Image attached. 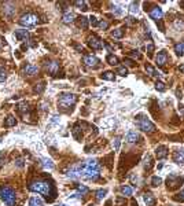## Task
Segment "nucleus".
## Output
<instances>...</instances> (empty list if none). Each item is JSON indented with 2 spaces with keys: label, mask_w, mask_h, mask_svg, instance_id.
Segmentation results:
<instances>
[{
  "label": "nucleus",
  "mask_w": 184,
  "mask_h": 206,
  "mask_svg": "<svg viewBox=\"0 0 184 206\" xmlns=\"http://www.w3.org/2000/svg\"><path fill=\"white\" fill-rule=\"evenodd\" d=\"M100 173H99V164L96 160H88L85 162L84 168H81V179L91 181L99 180Z\"/></svg>",
  "instance_id": "1"
},
{
  "label": "nucleus",
  "mask_w": 184,
  "mask_h": 206,
  "mask_svg": "<svg viewBox=\"0 0 184 206\" xmlns=\"http://www.w3.org/2000/svg\"><path fill=\"white\" fill-rule=\"evenodd\" d=\"M29 190L33 191V192H38L41 195H51V194H55L54 188H52L51 184H48L47 181H34V183L29 184Z\"/></svg>",
  "instance_id": "2"
},
{
  "label": "nucleus",
  "mask_w": 184,
  "mask_h": 206,
  "mask_svg": "<svg viewBox=\"0 0 184 206\" xmlns=\"http://www.w3.org/2000/svg\"><path fill=\"white\" fill-rule=\"evenodd\" d=\"M0 198L4 201L7 206H15L17 199H15V192L13 188L7 187V185H2L0 187Z\"/></svg>",
  "instance_id": "3"
},
{
  "label": "nucleus",
  "mask_w": 184,
  "mask_h": 206,
  "mask_svg": "<svg viewBox=\"0 0 184 206\" xmlns=\"http://www.w3.org/2000/svg\"><path fill=\"white\" fill-rule=\"evenodd\" d=\"M77 102V96L74 93H70V92H63L61 93L59 96V101H58V105L61 106L62 109H69L72 106L76 105Z\"/></svg>",
  "instance_id": "4"
},
{
  "label": "nucleus",
  "mask_w": 184,
  "mask_h": 206,
  "mask_svg": "<svg viewBox=\"0 0 184 206\" xmlns=\"http://www.w3.org/2000/svg\"><path fill=\"white\" fill-rule=\"evenodd\" d=\"M136 124H138L139 129H142L143 132H147V133H153V132H155V125H154L150 120H147L146 117H143V116L139 117Z\"/></svg>",
  "instance_id": "5"
},
{
  "label": "nucleus",
  "mask_w": 184,
  "mask_h": 206,
  "mask_svg": "<svg viewBox=\"0 0 184 206\" xmlns=\"http://www.w3.org/2000/svg\"><path fill=\"white\" fill-rule=\"evenodd\" d=\"M38 22V17L34 15V14H25V15L21 17L19 23L22 26H26V28H32V26L37 25Z\"/></svg>",
  "instance_id": "6"
},
{
  "label": "nucleus",
  "mask_w": 184,
  "mask_h": 206,
  "mask_svg": "<svg viewBox=\"0 0 184 206\" xmlns=\"http://www.w3.org/2000/svg\"><path fill=\"white\" fill-rule=\"evenodd\" d=\"M88 46H90L92 50H102L103 48V41L100 39H98L96 36H91L90 39H88Z\"/></svg>",
  "instance_id": "7"
},
{
  "label": "nucleus",
  "mask_w": 184,
  "mask_h": 206,
  "mask_svg": "<svg viewBox=\"0 0 184 206\" xmlns=\"http://www.w3.org/2000/svg\"><path fill=\"white\" fill-rule=\"evenodd\" d=\"M82 63H84L85 66L95 67V66H98V63H99V59H98L95 55H85V57L82 58Z\"/></svg>",
  "instance_id": "8"
},
{
  "label": "nucleus",
  "mask_w": 184,
  "mask_h": 206,
  "mask_svg": "<svg viewBox=\"0 0 184 206\" xmlns=\"http://www.w3.org/2000/svg\"><path fill=\"white\" fill-rule=\"evenodd\" d=\"M183 179L182 177H179L177 175H174V173H172V175H169V177H168V180H166V183H168V187H170V188H174L177 184L182 181Z\"/></svg>",
  "instance_id": "9"
},
{
  "label": "nucleus",
  "mask_w": 184,
  "mask_h": 206,
  "mask_svg": "<svg viewBox=\"0 0 184 206\" xmlns=\"http://www.w3.org/2000/svg\"><path fill=\"white\" fill-rule=\"evenodd\" d=\"M46 67H47V70H48V73H50L51 76H55L56 73L59 72V63H58V62H55V61L47 62V63H46Z\"/></svg>",
  "instance_id": "10"
},
{
  "label": "nucleus",
  "mask_w": 184,
  "mask_h": 206,
  "mask_svg": "<svg viewBox=\"0 0 184 206\" xmlns=\"http://www.w3.org/2000/svg\"><path fill=\"white\" fill-rule=\"evenodd\" d=\"M155 154L158 157V160H164V158L168 157V149L165 146H158L155 149Z\"/></svg>",
  "instance_id": "11"
},
{
  "label": "nucleus",
  "mask_w": 184,
  "mask_h": 206,
  "mask_svg": "<svg viewBox=\"0 0 184 206\" xmlns=\"http://www.w3.org/2000/svg\"><path fill=\"white\" fill-rule=\"evenodd\" d=\"M37 72H38V67L34 66V65H26L23 67V74L26 76H34Z\"/></svg>",
  "instance_id": "12"
},
{
  "label": "nucleus",
  "mask_w": 184,
  "mask_h": 206,
  "mask_svg": "<svg viewBox=\"0 0 184 206\" xmlns=\"http://www.w3.org/2000/svg\"><path fill=\"white\" fill-rule=\"evenodd\" d=\"M28 37H29V32L26 29H18V30H15V39L18 41H23L28 39Z\"/></svg>",
  "instance_id": "13"
},
{
  "label": "nucleus",
  "mask_w": 184,
  "mask_h": 206,
  "mask_svg": "<svg viewBox=\"0 0 184 206\" xmlns=\"http://www.w3.org/2000/svg\"><path fill=\"white\" fill-rule=\"evenodd\" d=\"M166 61H168V55H166L165 51H161L158 52V55L155 57V62L158 63V66H164L166 63Z\"/></svg>",
  "instance_id": "14"
},
{
  "label": "nucleus",
  "mask_w": 184,
  "mask_h": 206,
  "mask_svg": "<svg viewBox=\"0 0 184 206\" xmlns=\"http://www.w3.org/2000/svg\"><path fill=\"white\" fill-rule=\"evenodd\" d=\"M162 15H164V13H162V10L159 7H154L153 10L150 11V17L155 21H159L162 18Z\"/></svg>",
  "instance_id": "15"
},
{
  "label": "nucleus",
  "mask_w": 184,
  "mask_h": 206,
  "mask_svg": "<svg viewBox=\"0 0 184 206\" xmlns=\"http://www.w3.org/2000/svg\"><path fill=\"white\" fill-rule=\"evenodd\" d=\"M139 139H140V136H139V133H138V132H135V131L128 132L126 136H125V140L128 143H135V142H138Z\"/></svg>",
  "instance_id": "16"
},
{
  "label": "nucleus",
  "mask_w": 184,
  "mask_h": 206,
  "mask_svg": "<svg viewBox=\"0 0 184 206\" xmlns=\"http://www.w3.org/2000/svg\"><path fill=\"white\" fill-rule=\"evenodd\" d=\"M173 160L176 164H184V149H180L174 153Z\"/></svg>",
  "instance_id": "17"
},
{
  "label": "nucleus",
  "mask_w": 184,
  "mask_h": 206,
  "mask_svg": "<svg viewBox=\"0 0 184 206\" xmlns=\"http://www.w3.org/2000/svg\"><path fill=\"white\" fill-rule=\"evenodd\" d=\"M143 199H144V204L147 206H155V198L151 192H146L143 195Z\"/></svg>",
  "instance_id": "18"
},
{
  "label": "nucleus",
  "mask_w": 184,
  "mask_h": 206,
  "mask_svg": "<svg viewBox=\"0 0 184 206\" xmlns=\"http://www.w3.org/2000/svg\"><path fill=\"white\" fill-rule=\"evenodd\" d=\"M74 18H76V15H74V13H70V11H67V13L63 14V17H62V21H63L65 23H72Z\"/></svg>",
  "instance_id": "19"
},
{
  "label": "nucleus",
  "mask_w": 184,
  "mask_h": 206,
  "mask_svg": "<svg viewBox=\"0 0 184 206\" xmlns=\"http://www.w3.org/2000/svg\"><path fill=\"white\" fill-rule=\"evenodd\" d=\"M174 52H176V55H179V57H183L184 55V43H177L176 46H174Z\"/></svg>",
  "instance_id": "20"
},
{
  "label": "nucleus",
  "mask_w": 184,
  "mask_h": 206,
  "mask_svg": "<svg viewBox=\"0 0 184 206\" xmlns=\"http://www.w3.org/2000/svg\"><path fill=\"white\" fill-rule=\"evenodd\" d=\"M111 37H114V39H122V37H124V30L121 28L114 29V30L111 32Z\"/></svg>",
  "instance_id": "21"
},
{
  "label": "nucleus",
  "mask_w": 184,
  "mask_h": 206,
  "mask_svg": "<svg viewBox=\"0 0 184 206\" xmlns=\"http://www.w3.org/2000/svg\"><path fill=\"white\" fill-rule=\"evenodd\" d=\"M29 206H43V201L37 196H33L29 199Z\"/></svg>",
  "instance_id": "22"
},
{
  "label": "nucleus",
  "mask_w": 184,
  "mask_h": 206,
  "mask_svg": "<svg viewBox=\"0 0 184 206\" xmlns=\"http://www.w3.org/2000/svg\"><path fill=\"white\" fill-rule=\"evenodd\" d=\"M15 124H17V120H15V117H13V116H8L7 118H6V121H4V125L7 126V128L14 126Z\"/></svg>",
  "instance_id": "23"
},
{
  "label": "nucleus",
  "mask_w": 184,
  "mask_h": 206,
  "mask_svg": "<svg viewBox=\"0 0 184 206\" xmlns=\"http://www.w3.org/2000/svg\"><path fill=\"white\" fill-rule=\"evenodd\" d=\"M144 67H146V72L148 73V74H151V76H159V74H161V73L157 72V70L148 63H146V66H144Z\"/></svg>",
  "instance_id": "24"
},
{
  "label": "nucleus",
  "mask_w": 184,
  "mask_h": 206,
  "mask_svg": "<svg viewBox=\"0 0 184 206\" xmlns=\"http://www.w3.org/2000/svg\"><path fill=\"white\" fill-rule=\"evenodd\" d=\"M121 192H122L125 196H130L132 192H133V190H132V187H129V185H122V187H121Z\"/></svg>",
  "instance_id": "25"
},
{
  "label": "nucleus",
  "mask_w": 184,
  "mask_h": 206,
  "mask_svg": "<svg viewBox=\"0 0 184 206\" xmlns=\"http://www.w3.org/2000/svg\"><path fill=\"white\" fill-rule=\"evenodd\" d=\"M102 78L103 80H107V81H113L115 77H114V73L113 72H105L102 74Z\"/></svg>",
  "instance_id": "26"
},
{
  "label": "nucleus",
  "mask_w": 184,
  "mask_h": 206,
  "mask_svg": "<svg viewBox=\"0 0 184 206\" xmlns=\"http://www.w3.org/2000/svg\"><path fill=\"white\" fill-rule=\"evenodd\" d=\"M43 166L46 168V169H50V170L54 169V164H52V161L47 160V158H44V160H43Z\"/></svg>",
  "instance_id": "27"
},
{
  "label": "nucleus",
  "mask_w": 184,
  "mask_h": 206,
  "mask_svg": "<svg viewBox=\"0 0 184 206\" xmlns=\"http://www.w3.org/2000/svg\"><path fill=\"white\" fill-rule=\"evenodd\" d=\"M151 166H153V160H151L150 155H147V157L144 158V169L150 170V169H151Z\"/></svg>",
  "instance_id": "28"
},
{
  "label": "nucleus",
  "mask_w": 184,
  "mask_h": 206,
  "mask_svg": "<svg viewBox=\"0 0 184 206\" xmlns=\"http://www.w3.org/2000/svg\"><path fill=\"white\" fill-rule=\"evenodd\" d=\"M106 59H107V62L110 65H113V66L118 65V58L115 57V55H107V58H106Z\"/></svg>",
  "instance_id": "29"
},
{
  "label": "nucleus",
  "mask_w": 184,
  "mask_h": 206,
  "mask_svg": "<svg viewBox=\"0 0 184 206\" xmlns=\"http://www.w3.org/2000/svg\"><path fill=\"white\" fill-rule=\"evenodd\" d=\"M77 190H78V192H80V195H85V194L88 192V187L87 185H84V184H78L77 185Z\"/></svg>",
  "instance_id": "30"
},
{
  "label": "nucleus",
  "mask_w": 184,
  "mask_h": 206,
  "mask_svg": "<svg viewBox=\"0 0 184 206\" xmlns=\"http://www.w3.org/2000/svg\"><path fill=\"white\" fill-rule=\"evenodd\" d=\"M78 26L81 29H87L88 28V19L85 18V17H81L80 21H78Z\"/></svg>",
  "instance_id": "31"
},
{
  "label": "nucleus",
  "mask_w": 184,
  "mask_h": 206,
  "mask_svg": "<svg viewBox=\"0 0 184 206\" xmlns=\"http://www.w3.org/2000/svg\"><path fill=\"white\" fill-rule=\"evenodd\" d=\"M129 11H130V14H138V11H139V3H135V2L130 3Z\"/></svg>",
  "instance_id": "32"
},
{
  "label": "nucleus",
  "mask_w": 184,
  "mask_h": 206,
  "mask_svg": "<svg viewBox=\"0 0 184 206\" xmlns=\"http://www.w3.org/2000/svg\"><path fill=\"white\" fill-rule=\"evenodd\" d=\"M106 194H107V190H99V191H96V199H98V201H102V199L106 196Z\"/></svg>",
  "instance_id": "33"
},
{
  "label": "nucleus",
  "mask_w": 184,
  "mask_h": 206,
  "mask_svg": "<svg viewBox=\"0 0 184 206\" xmlns=\"http://www.w3.org/2000/svg\"><path fill=\"white\" fill-rule=\"evenodd\" d=\"M18 111H19V113H22V114H23V113H29V106L26 105L25 102L21 103L19 107H18Z\"/></svg>",
  "instance_id": "34"
},
{
  "label": "nucleus",
  "mask_w": 184,
  "mask_h": 206,
  "mask_svg": "<svg viewBox=\"0 0 184 206\" xmlns=\"http://www.w3.org/2000/svg\"><path fill=\"white\" fill-rule=\"evenodd\" d=\"M117 74L122 76V77H126V76H128V69H126L125 66H121V67H118V70H117Z\"/></svg>",
  "instance_id": "35"
},
{
  "label": "nucleus",
  "mask_w": 184,
  "mask_h": 206,
  "mask_svg": "<svg viewBox=\"0 0 184 206\" xmlns=\"http://www.w3.org/2000/svg\"><path fill=\"white\" fill-rule=\"evenodd\" d=\"M161 183H162V179L158 177V176H154V177L151 179V185H154V187H158Z\"/></svg>",
  "instance_id": "36"
},
{
  "label": "nucleus",
  "mask_w": 184,
  "mask_h": 206,
  "mask_svg": "<svg viewBox=\"0 0 184 206\" xmlns=\"http://www.w3.org/2000/svg\"><path fill=\"white\" fill-rule=\"evenodd\" d=\"M155 89L157 91H159V92H164V91L166 89V87H165V84L162 81H157V84H155Z\"/></svg>",
  "instance_id": "37"
},
{
  "label": "nucleus",
  "mask_w": 184,
  "mask_h": 206,
  "mask_svg": "<svg viewBox=\"0 0 184 206\" xmlns=\"http://www.w3.org/2000/svg\"><path fill=\"white\" fill-rule=\"evenodd\" d=\"M74 4H76L77 6V7H80V8H81V10H88V8H87V3H85V2H82V0H81V2H80V0H77V2H74Z\"/></svg>",
  "instance_id": "38"
},
{
  "label": "nucleus",
  "mask_w": 184,
  "mask_h": 206,
  "mask_svg": "<svg viewBox=\"0 0 184 206\" xmlns=\"http://www.w3.org/2000/svg\"><path fill=\"white\" fill-rule=\"evenodd\" d=\"M44 91V82H38V84L34 87V92L37 93H41Z\"/></svg>",
  "instance_id": "39"
},
{
  "label": "nucleus",
  "mask_w": 184,
  "mask_h": 206,
  "mask_svg": "<svg viewBox=\"0 0 184 206\" xmlns=\"http://www.w3.org/2000/svg\"><path fill=\"white\" fill-rule=\"evenodd\" d=\"M174 199H176V201H180V202H184V188L177 194V196H174Z\"/></svg>",
  "instance_id": "40"
},
{
  "label": "nucleus",
  "mask_w": 184,
  "mask_h": 206,
  "mask_svg": "<svg viewBox=\"0 0 184 206\" xmlns=\"http://www.w3.org/2000/svg\"><path fill=\"white\" fill-rule=\"evenodd\" d=\"M113 13H114L115 15H121V14H122V10H121V7H120V6L114 4V8H113Z\"/></svg>",
  "instance_id": "41"
},
{
  "label": "nucleus",
  "mask_w": 184,
  "mask_h": 206,
  "mask_svg": "<svg viewBox=\"0 0 184 206\" xmlns=\"http://www.w3.org/2000/svg\"><path fill=\"white\" fill-rule=\"evenodd\" d=\"M120 144H121V139L120 137H115L114 142H113V146H114V150H120Z\"/></svg>",
  "instance_id": "42"
},
{
  "label": "nucleus",
  "mask_w": 184,
  "mask_h": 206,
  "mask_svg": "<svg viewBox=\"0 0 184 206\" xmlns=\"http://www.w3.org/2000/svg\"><path fill=\"white\" fill-rule=\"evenodd\" d=\"M6 80V70L3 69V66H0V82Z\"/></svg>",
  "instance_id": "43"
},
{
  "label": "nucleus",
  "mask_w": 184,
  "mask_h": 206,
  "mask_svg": "<svg viewBox=\"0 0 184 206\" xmlns=\"http://www.w3.org/2000/svg\"><path fill=\"white\" fill-rule=\"evenodd\" d=\"M90 23H91L92 26H98V25H99V22H98L96 17H94V15H91V17H90Z\"/></svg>",
  "instance_id": "44"
},
{
  "label": "nucleus",
  "mask_w": 184,
  "mask_h": 206,
  "mask_svg": "<svg viewBox=\"0 0 184 206\" xmlns=\"http://www.w3.org/2000/svg\"><path fill=\"white\" fill-rule=\"evenodd\" d=\"M130 57L136 58V59H140V58H142V55L139 54V51H138V50H136V51H130Z\"/></svg>",
  "instance_id": "45"
},
{
  "label": "nucleus",
  "mask_w": 184,
  "mask_h": 206,
  "mask_svg": "<svg viewBox=\"0 0 184 206\" xmlns=\"http://www.w3.org/2000/svg\"><path fill=\"white\" fill-rule=\"evenodd\" d=\"M98 26H100L102 29H107V28H109V23L106 22V21H100L99 25H98Z\"/></svg>",
  "instance_id": "46"
},
{
  "label": "nucleus",
  "mask_w": 184,
  "mask_h": 206,
  "mask_svg": "<svg viewBox=\"0 0 184 206\" xmlns=\"http://www.w3.org/2000/svg\"><path fill=\"white\" fill-rule=\"evenodd\" d=\"M125 65H126V66H129V67H132V66H135V62H133L132 59H129V58H126V59H125Z\"/></svg>",
  "instance_id": "47"
},
{
  "label": "nucleus",
  "mask_w": 184,
  "mask_h": 206,
  "mask_svg": "<svg viewBox=\"0 0 184 206\" xmlns=\"http://www.w3.org/2000/svg\"><path fill=\"white\" fill-rule=\"evenodd\" d=\"M153 51H154V46H153V44H148V46H147V52H148V55L153 54Z\"/></svg>",
  "instance_id": "48"
},
{
  "label": "nucleus",
  "mask_w": 184,
  "mask_h": 206,
  "mask_svg": "<svg viewBox=\"0 0 184 206\" xmlns=\"http://www.w3.org/2000/svg\"><path fill=\"white\" fill-rule=\"evenodd\" d=\"M4 164V153H0V166Z\"/></svg>",
  "instance_id": "49"
},
{
  "label": "nucleus",
  "mask_w": 184,
  "mask_h": 206,
  "mask_svg": "<svg viewBox=\"0 0 184 206\" xmlns=\"http://www.w3.org/2000/svg\"><path fill=\"white\" fill-rule=\"evenodd\" d=\"M125 19H126V22H128V23H129V25H132V23H133V22H135V19H133V18H132V17H128V18H125Z\"/></svg>",
  "instance_id": "50"
},
{
  "label": "nucleus",
  "mask_w": 184,
  "mask_h": 206,
  "mask_svg": "<svg viewBox=\"0 0 184 206\" xmlns=\"http://www.w3.org/2000/svg\"><path fill=\"white\" fill-rule=\"evenodd\" d=\"M17 166H23V161L22 160H17Z\"/></svg>",
  "instance_id": "51"
},
{
  "label": "nucleus",
  "mask_w": 184,
  "mask_h": 206,
  "mask_svg": "<svg viewBox=\"0 0 184 206\" xmlns=\"http://www.w3.org/2000/svg\"><path fill=\"white\" fill-rule=\"evenodd\" d=\"M52 122H59V117L58 116H52Z\"/></svg>",
  "instance_id": "52"
},
{
  "label": "nucleus",
  "mask_w": 184,
  "mask_h": 206,
  "mask_svg": "<svg viewBox=\"0 0 184 206\" xmlns=\"http://www.w3.org/2000/svg\"><path fill=\"white\" fill-rule=\"evenodd\" d=\"M179 113L182 114V116H184V106H180L179 107Z\"/></svg>",
  "instance_id": "53"
},
{
  "label": "nucleus",
  "mask_w": 184,
  "mask_h": 206,
  "mask_svg": "<svg viewBox=\"0 0 184 206\" xmlns=\"http://www.w3.org/2000/svg\"><path fill=\"white\" fill-rule=\"evenodd\" d=\"M177 98L182 99V92H180V91H177Z\"/></svg>",
  "instance_id": "54"
},
{
  "label": "nucleus",
  "mask_w": 184,
  "mask_h": 206,
  "mask_svg": "<svg viewBox=\"0 0 184 206\" xmlns=\"http://www.w3.org/2000/svg\"><path fill=\"white\" fill-rule=\"evenodd\" d=\"M179 69H180V72H182V73H184V65H182V66H180Z\"/></svg>",
  "instance_id": "55"
},
{
  "label": "nucleus",
  "mask_w": 184,
  "mask_h": 206,
  "mask_svg": "<svg viewBox=\"0 0 184 206\" xmlns=\"http://www.w3.org/2000/svg\"><path fill=\"white\" fill-rule=\"evenodd\" d=\"M132 206H138V204H136L135 201H132Z\"/></svg>",
  "instance_id": "56"
},
{
  "label": "nucleus",
  "mask_w": 184,
  "mask_h": 206,
  "mask_svg": "<svg viewBox=\"0 0 184 206\" xmlns=\"http://www.w3.org/2000/svg\"><path fill=\"white\" fill-rule=\"evenodd\" d=\"M58 206H66V205H65V204H59Z\"/></svg>",
  "instance_id": "57"
},
{
  "label": "nucleus",
  "mask_w": 184,
  "mask_h": 206,
  "mask_svg": "<svg viewBox=\"0 0 184 206\" xmlns=\"http://www.w3.org/2000/svg\"><path fill=\"white\" fill-rule=\"evenodd\" d=\"M88 206H95V205H92V204H90V205H88Z\"/></svg>",
  "instance_id": "58"
},
{
  "label": "nucleus",
  "mask_w": 184,
  "mask_h": 206,
  "mask_svg": "<svg viewBox=\"0 0 184 206\" xmlns=\"http://www.w3.org/2000/svg\"><path fill=\"white\" fill-rule=\"evenodd\" d=\"M0 142H2V140H0Z\"/></svg>",
  "instance_id": "59"
}]
</instances>
